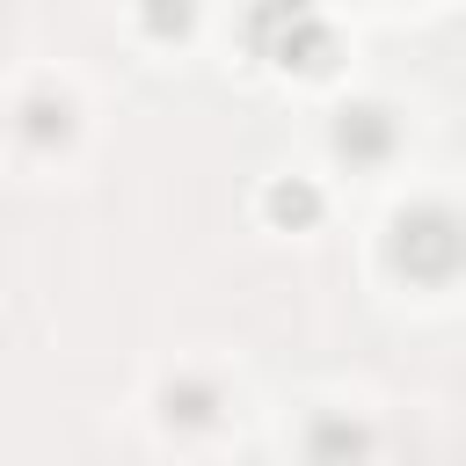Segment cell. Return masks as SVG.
Instances as JSON below:
<instances>
[{
	"label": "cell",
	"mask_w": 466,
	"mask_h": 466,
	"mask_svg": "<svg viewBox=\"0 0 466 466\" xmlns=\"http://www.w3.org/2000/svg\"><path fill=\"white\" fill-rule=\"evenodd\" d=\"M22 116H29L22 131H29L36 146H51V138H66V131H73V109H66V102H51V95H29V109H22Z\"/></svg>",
	"instance_id": "cell-7"
},
{
	"label": "cell",
	"mask_w": 466,
	"mask_h": 466,
	"mask_svg": "<svg viewBox=\"0 0 466 466\" xmlns=\"http://www.w3.org/2000/svg\"><path fill=\"white\" fill-rule=\"evenodd\" d=\"M255 29L277 36L269 51H277L284 66H328V29H320L313 15H299V7H291V15H255Z\"/></svg>",
	"instance_id": "cell-3"
},
{
	"label": "cell",
	"mask_w": 466,
	"mask_h": 466,
	"mask_svg": "<svg viewBox=\"0 0 466 466\" xmlns=\"http://www.w3.org/2000/svg\"><path fill=\"white\" fill-rule=\"evenodd\" d=\"M364 444H371V430H364V422H350V415H313V430H306L313 466H350Z\"/></svg>",
	"instance_id": "cell-4"
},
{
	"label": "cell",
	"mask_w": 466,
	"mask_h": 466,
	"mask_svg": "<svg viewBox=\"0 0 466 466\" xmlns=\"http://www.w3.org/2000/svg\"><path fill=\"white\" fill-rule=\"evenodd\" d=\"M335 153L357 160V167L386 160V153H393V116H386L379 102H350V109H335Z\"/></svg>",
	"instance_id": "cell-2"
},
{
	"label": "cell",
	"mask_w": 466,
	"mask_h": 466,
	"mask_svg": "<svg viewBox=\"0 0 466 466\" xmlns=\"http://www.w3.org/2000/svg\"><path fill=\"white\" fill-rule=\"evenodd\" d=\"M386 262L415 284H444L466 269V218L451 204H408L386 226Z\"/></svg>",
	"instance_id": "cell-1"
},
{
	"label": "cell",
	"mask_w": 466,
	"mask_h": 466,
	"mask_svg": "<svg viewBox=\"0 0 466 466\" xmlns=\"http://www.w3.org/2000/svg\"><path fill=\"white\" fill-rule=\"evenodd\" d=\"M269 218H277V226L320 218V189H313V182H277V189H269Z\"/></svg>",
	"instance_id": "cell-5"
},
{
	"label": "cell",
	"mask_w": 466,
	"mask_h": 466,
	"mask_svg": "<svg viewBox=\"0 0 466 466\" xmlns=\"http://www.w3.org/2000/svg\"><path fill=\"white\" fill-rule=\"evenodd\" d=\"M160 408H167V422H211L218 393H211L204 379H182V386H167V393H160Z\"/></svg>",
	"instance_id": "cell-6"
}]
</instances>
